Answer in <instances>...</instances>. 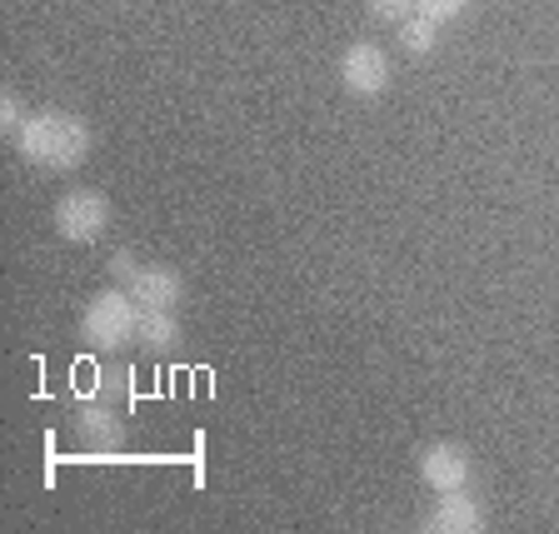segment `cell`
<instances>
[{"label": "cell", "mask_w": 559, "mask_h": 534, "mask_svg": "<svg viewBox=\"0 0 559 534\" xmlns=\"http://www.w3.org/2000/svg\"><path fill=\"white\" fill-rule=\"evenodd\" d=\"M365 11H370L374 21H384V25H400V21L415 15V0H365Z\"/></svg>", "instance_id": "11"}, {"label": "cell", "mask_w": 559, "mask_h": 534, "mask_svg": "<svg viewBox=\"0 0 559 534\" xmlns=\"http://www.w3.org/2000/svg\"><path fill=\"white\" fill-rule=\"evenodd\" d=\"M465 5H469V0H415V11H419V15H430L435 25L454 21V15H465Z\"/></svg>", "instance_id": "12"}, {"label": "cell", "mask_w": 559, "mask_h": 534, "mask_svg": "<svg viewBox=\"0 0 559 534\" xmlns=\"http://www.w3.org/2000/svg\"><path fill=\"white\" fill-rule=\"evenodd\" d=\"M419 530H430V534H479L485 530V510H479V500L469 495V489H444L440 505H435L430 520L419 524Z\"/></svg>", "instance_id": "6"}, {"label": "cell", "mask_w": 559, "mask_h": 534, "mask_svg": "<svg viewBox=\"0 0 559 534\" xmlns=\"http://www.w3.org/2000/svg\"><path fill=\"white\" fill-rule=\"evenodd\" d=\"M0 126H5V130H21V126H25V116H21V100H15L11 91L0 95Z\"/></svg>", "instance_id": "13"}, {"label": "cell", "mask_w": 559, "mask_h": 534, "mask_svg": "<svg viewBox=\"0 0 559 534\" xmlns=\"http://www.w3.org/2000/svg\"><path fill=\"white\" fill-rule=\"evenodd\" d=\"M56 235L66 245H91L105 235V225H110V200L100 195V190H70V195L56 200Z\"/></svg>", "instance_id": "3"}, {"label": "cell", "mask_w": 559, "mask_h": 534, "mask_svg": "<svg viewBox=\"0 0 559 534\" xmlns=\"http://www.w3.org/2000/svg\"><path fill=\"white\" fill-rule=\"evenodd\" d=\"M15 145L31 165L40 170H75V165L91 155L95 135L81 116H70V110H40L31 116L21 130H15Z\"/></svg>", "instance_id": "1"}, {"label": "cell", "mask_w": 559, "mask_h": 534, "mask_svg": "<svg viewBox=\"0 0 559 534\" xmlns=\"http://www.w3.org/2000/svg\"><path fill=\"white\" fill-rule=\"evenodd\" d=\"M135 320H140V305L130 300V290H100L81 315V340L91 349H120L135 340Z\"/></svg>", "instance_id": "2"}, {"label": "cell", "mask_w": 559, "mask_h": 534, "mask_svg": "<svg viewBox=\"0 0 559 534\" xmlns=\"http://www.w3.org/2000/svg\"><path fill=\"white\" fill-rule=\"evenodd\" d=\"M469 454L460 450V444H450V440H440V444H430V450L419 454V479L435 489V495H444V489H465L469 485Z\"/></svg>", "instance_id": "5"}, {"label": "cell", "mask_w": 559, "mask_h": 534, "mask_svg": "<svg viewBox=\"0 0 559 534\" xmlns=\"http://www.w3.org/2000/svg\"><path fill=\"white\" fill-rule=\"evenodd\" d=\"M135 340L145 349H175L180 345V320H175V310H140Z\"/></svg>", "instance_id": "8"}, {"label": "cell", "mask_w": 559, "mask_h": 534, "mask_svg": "<svg viewBox=\"0 0 559 534\" xmlns=\"http://www.w3.org/2000/svg\"><path fill=\"white\" fill-rule=\"evenodd\" d=\"M435 40H440V25L430 21V15H409V21H400V46L409 50V56H430Z\"/></svg>", "instance_id": "10"}, {"label": "cell", "mask_w": 559, "mask_h": 534, "mask_svg": "<svg viewBox=\"0 0 559 534\" xmlns=\"http://www.w3.org/2000/svg\"><path fill=\"white\" fill-rule=\"evenodd\" d=\"M75 425H81V435L95 440V444H116L120 440V415L110 405H81Z\"/></svg>", "instance_id": "9"}, {"label": "cell", "mask_w": 559, "mask_h": 534, "mask_svg": "<svg viewBox=\"0 0 559 534\" xmlns=\"http://www.w3.org/2000/svg\"><path fill=\"white\" fill-rule=\"evenodd\" d=\"M110 270H116V275H120V280H126V285H130V280H135V270H140V265H135V256H130V250H120V256L110 260Z\"/></svg>", "instance_id": "14"}, {"label": "cell", "mask_w": 559, "mask_h": 534, "mask_svg": "<svg viewBox=\"0 0 559 534\" xmlns=\"http://www.w3.org/2000/svg\"><path fill=\"white\" fill-rule=\"evenodd\" d=\"M126 290L140 310H175V305L186 300V280L175 275V270H165V265H140Z\"/></svg>", "instance_id": "7"}, {"label": "cell", "mask_w": 559, "mask_h": 534, "mask_svg": "<svg viewBox=\"0 0 559 534\" xmlns=\"http://www.w3.org/2000/svg\"><path fill=\"white\" fill-rule=\"evenodd\" d=\"M340 81H345L349 95H380L384 85H390V56H384L380 46H370V40H355V46L340 56Z\"/></svg>", "instance_id": "4"}]
</instances>
